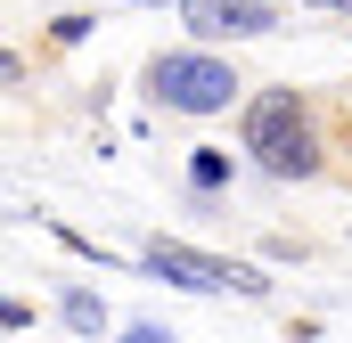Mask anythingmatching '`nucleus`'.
Returning <instances> with one entry per match:
<instances>
[{"label": "nucleus", "mask_w": 352, "mask_h": 343, "mask_svg": "<svg viewBox=\"0 0 352 343\" xmlns=\"http://www.w3.org/2000/svg\"><path fill=\"white\" fill-rule=\"evenodd\" d=\"M238 147L270 172V180H328V106L320 90L270 82L238 106Z\"/></svg>", "instance_id": "nucleus-1"}, {"label": "nucleus", "mask_w": 352, "mask_h": 343, "mask_svg": "<svg viewBox=\"0 0 352 343\" xmlns=\"http://www.w3.org/2000/svg\"><path fill=\"white\" fill-rule=\"evenodd\" d=\"M140 90H148V106H164V115H230V106L246 98L238 66L213 58V49H156V58L140 66Z\"/></svg>", "instance_id": "nucleus-2"}, {"label": "nucleus", "mask_w": 352, "mask_h": 343, "mask_svg": "<svg viewBox=\"0 0 352 343\" xmlns=\"http://www.w3.org/2000/svg\"><path fill=\"white\" fill-rule=\"evenodd\" d=\"M140 270L164 278V286H188V294H246V303H263V294H270V278L254 270V261L197 254V246H180V237H148V246H140Z\"/></svg>", "instance_id": "nucleus-3"}, {"label": "nucleus", "mask_w": 352, "mask_h": 343, "mask_svg": "<svg viewBox=\"0 0 352 343\" xmlns=\"http://www.w3.org/2000/svg\"><path fill=\"white\" fill-rule=\"evenodd\" d=\"M180 25L197 41H263L278 33V0H180Z\"/></svg>", "instance_id": "nucleus-4"}, {"label": "nucleus", "mask_w": 352, "mask_h": 343, "mask_svg": "<svg viewBox=\"0 0 352 343\" xmlns=\"http://www.w3.org/2000/svg\"><path fill=\"white\" fill-rule=\"evenodd\" d=\"M188 188H197V196L230 188V147H188Z\"/></svg>", "instance_id": "nucleus-5"}, {"label": "nucleus", "mask_w": 352, "mask_h": 343, "mask_svg": "<svg viewBox=\"0 0 352 343\" xmlns=\"http://www.w3.org/2000/svg\"><path fill=\"white\" fill-rule=\"evenodd\" d=\"M66 319H74L82 335H98V327H107V303H98V294H66Z\"/></svg>", "instance_id": "nucleus-6"}, {"label": "nucleus", "mask_w": 352, "mask_h": 343, "mask_svg": "<svg viewBox=\"0 0 352 343\" xmlns=\"http://www.w3.org/2000/svg\"><path fill=\"white\" fill-rule=\"evenodd\" d=\"M90 25H98V16H58V25H50V49H74V41H90Z\"/></svg>", "instance_id": "nucleus-7"}, {"label": "nucleus", "mask_w": 352, "mask_h": 343, "mask_svg": "<svg viewBox=\"0 0 352 343\" xmlns=\"http://www.w3.org/2000/svg\"><path fill=\"white\" fill-rule=\"evenodd\" d=\"M263 254H270V261H303L311 246H303V237H263Z\"/></svg>", "instance_id": "nucleus-8"}, {"label": "nucleus", "mask_w": 352, "mask_h": 343, "mask_svg": "<svg viewBox=\"0 0 352 343\" xmlns=\"http://www.w3.org/2000/svg\"><path fill=\"white\" fill-rule=\"evenodd\" d=\"M123 343H173V335H156V327H131V335H123Z\"/></svg>", "instance_id": "nucleus-9"}, {"label": "nucleus", "mask_w": 352, "mask_h": 343, "mask_svg": "<svg viewBox=\"0 0 352 343\" xmlns=\"http://www.w3.org/2000/svg\"><path fill=\"white\" fill-rule=\"evenodd\" d=\"M311 8H328V16H352V0H311Z\"/></svg>", "instance_id": "nucleus-10"}, {"label": "nucleus", "mask_w": 352, "mask_h": 343, "mask_svg": "<svg viewBox=\"0 0 352 343\" xmlns=\"http://www.w3.org/2000/svg\"><path fill=\"white\" fill-rule=\"evenodd\" d=\"M344 115H352V98H344Z\"/></svg>", "instance_id": "nucleus-11"}]
</instances>
